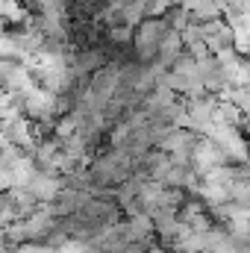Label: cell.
I'll return each mask as SVG.
<instances>
[{
	"mask_svg": "<svg viewBox=\"0 0 250 253\" xmlns=\"http://www.w3.org/2000/svg\"><path fill=\"white\" fill-rule=\"evenodd\" d=\"M168 33H171L168 15H147L132 33V50L138 53V62H156L159 47H162Z\"/></svg>",
	"mask_w": 250,
	"mask_h": 253,
	"instance_id": "obj_1",
	"label": "cell"
},
{
	"mask_svg": "<svg viewBox=\"0 0 250 253\" xmlns=\"http://www.w3.org/2000/svg\"><path fill=\"white\" fill-rule=\"evenodd\" d=\"M230 194H233V203L239 206H248L250 209V177H236V183L230 186Z\"/></svg>",
	"mask_w": 250,
	"mask_h": 253,
	"instance_id": "obj_4",
	"label": "cell"
},
{
	"mask_svg": "<svg viewBox=\"0 0 250 253\" xmlns=\"http://www.w3.org/2000/svg\"><path fill=\"white\" fill-rule=\"evenodd\" d=\"M183 53H186V42H183V33H180V30H171V33L165 36L162 47H159V62H162L165 68H168V71H171V65L177 62Z\"/></svg>",
	"mask_w": 250,
	"mask_h": 253,
	"instance_id": "obj_3",
	"label": "cell"
},
{
	"mask_svg": "<svg viewBox=\"0 0 250 253\" xmlns=\"http://www.w3.org/2000/svg\"><path fill=\"white\" fill-rule=\"evenodd\" d=\"M183 0H150V15H168L174 6H180Z\"/></svg>",
	"mask_w": 250,
	"mask_h": 253,
	"instance_id": "obj_6",
	"label": "cell"
},
{
	"mask_svg": "<svg viewBox=\"0 0 250 253\" xmlns=\"http://www.w3.org/2000/svg\"><path fill=\"white\" fill-rule=\"evenodd\" d=\"M227 162H230V153L212 135H200L197 138V144L191 150V165L197 168V174H206V171H212L218 165H227Z\"/></svg>",
	"mask_w": 250,
	"mask_h": 253,
	"instance_id": "obj_2",
	"label": "cell"
},
{
	"mask_svg": "<svg viewBox=\"0 0 250 253\" xmlns=\"http://www.w3.org/2000/svg\"><path fill=\"white\" fill-rule=\"evenodd\" d=\"M15 253H62V251L50 242H24V245L15 248Z\"/></svg>",
	"mask_w": 250,
	"mask_h": 253,
	"instance_id": "obj_5",
	"label": "cell"
}]
</instances>
